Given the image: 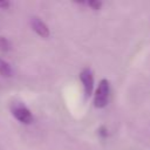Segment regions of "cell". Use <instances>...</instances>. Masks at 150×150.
Segmentation results:
<instances>
[{"label": "cell", "instance_id": "obj_1", "mask_svg": "<svg viewBox=\"0 0 150 150\" xmlns=\"http://www.w3.org/2000/svg\"><path fill=\"white\" fill-rule=\"evenodd\" d=\"M109 91H110V86L109 81L107 79H102L98 83V87L95 91L94 95V105L96 108H104L108 103V97H109Z\"/></svg>", "mask_w": 150, "mask_h": 150}, {"label": "cell", "instance_id": "obj_2", "mask_svg": "<svg viewBox=\"0 0 150 150\" xmlns=\"http://www.w3.org/2000/svg\"><path fill=\"white\" fill-rule=\"evenodd\" d=\"M11 111L12 115L20 122L23 124H30L33 122V115L30 112V110L22 103L20 102H15L12 104L11 107Z\"/></svg>", "mask_w": 150, "mask_h": 150}, {"label": "cell", "instance_id": "obj_3", "mask_svg": "<svg viewBox=\"0 0 150 150\" xmlns=\"http://www.w3.org/2000/svg\"><path fill=\"white\" fill-rule=\"evenodd\" d=\"M80 79L81 82L83 84V89H84V94L86 96H90L93 88H94V75L93 71L89 68H83L80 73Z\"/></svg>", "mask_w": 150, "mask_h": 150}, {"label": "cell", "instance_id": "obj_4", "mask_svg": "<svg viewBox=\"0 0 150 150\" xmlns=\"http://www.w3.org/2000/svg\"><path fill=\"white\" fill-rule=\"evenodd\" d=\"M30 26H32V28L34 29V32H35L38 35H40L41 38L47 39V38L49 36V34H50L48 26H47L40 18H38V16L30 18Z\"/></svg>", "mask_w": 150, "mask_h": 150}, {"label": "cell", "instance_id": "obj_5", "mask_svg": "<svg viewBox=\"0 0 150 150\" xmlns=\"http://www.w3.org/2000/svg\"><path fill=\"white\" fill-rule=\"evenodd\" d=\"M12 73H13V70H12L11 64L7 61L0 59V75H2L5 77H11Z\"/></svg>", "mask_w": 150, "mask_h": 150}, {"label": "cell", "instance_id": "obj_6", "mask_svg": "<svg viewBox=\"0 0 150 150\" xmlns=\"http://www.w3.org/2000/svg\"><path fill=\"white\" fill-rule=\"evenodd\" d=\"M11 49V42L7 38L0 36V50L1 52H8Z\"/></svg>", "mask_w": 150, "mask_h": 150}, {"label": "cell", "instance_id": "obj_7", "mask_svg": "<svg viewBox=\"0 0 150 150\" xmlns=\"http://www.w3.org/2000/svg\"><path fill=\"white\" fill-rule=\"evenodd\" d=\"M81 4H82V5H87V6H89L90 8L95 9V11L100 9V8H101V6H102V2H101V1H97V0H90V1L81 2Z\"/></svg>", "mask_w": 150, "mask_h": 150}, {"label": "cell", "instance_id": "obj_8", "mask_svg": "<svg viewBox=\"0 0 150 150\" xmlns=\"http://www.w3.org/2000/svg\"><path fill=\"white\" fill-rule=\"evenodd\" d=\"M98 134H100L102 137H107V136H108V131H107V129H105L104 127H101V128L98 129Z\"/></svg>", "mask_w": 150, "mask_h": 150}, {"label": "cell", "instance_id": "obj_9", "mask_svg": "<svg viewBox=\"0 0 150 150\" xmlns=\"http://www.w3.org/2000/svg\"><path fill=\"white\" fill-rule=\"evenodd\" d=\"M8 7H9V1H7V0L0 1V8H1V9H6V8H8Z\"/></svg>", "mask_w": 150, "mask_h": 150}]
</instances>
